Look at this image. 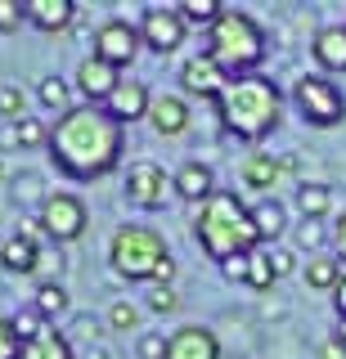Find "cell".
<instances>
[{"label":"cell","mask_w":346,"mask_h":359,"mask_svg":"<svg viewBox=\"0 0 346 359\" xmlns=\"http://www.w3.org/2000/svg\"><path fill=\"white\" fill-rule=\"evenodd\" d=\"M297 211H301V220H324L333 211V189L328 184H301L297 189Z\"/></svg>","instance_id":"24"},{"label":"cell","mask_w":346,"mask_h":359,"mask_svg":"<svg viewBox=\"0 0 346 359\" xmlns=\"http://www.w3.org/2000/svg\"><path fill=\"white\" fill-rule=\"evenodd\" d=\"M14 135H18V149H41V144H50V126L36 121V117L14 121Z\"/></svg>","instance_id":"31"},{"label":"cell","mask_w":346,"mask_h":359,"mask_svg":"<svg viewBox=\"0 0 346 359\" xmlns=\"http://www.w3.org/2000/svg\"><path fill=\"white\" fill-rule=\"evenodd\" d=\"M0 180H5V162H0Z\"/></svg>","instance_id":"49"},{"label":"cell","mask_w":346,"mask_h":359,"mask_svg":"<svg viewBox=\"0 0 346 359\" xmlns=\"http://www.w3.org/2000/svg\"><path fill=\"white\" fill-rule=\"evenodd\" d=\"M140 27H131L126 18H108L104 27L95 32V59H104V63H113L117 72L121 67H131L135 63V54H140Z\"/></svg>","instance_id":"10"},{"label":"cell","mask_w":346,"mask_h":359,"mask_svg":"<svg viewBox=\"0 0 346 359\" xmlns=\"http://www.w3.org/2000/svg\"><path fill=\"white\" fill-rule=\"evenodd\" d=\"M76 18L72 0H27V22L41 32H68Z\"/></svg>","instance_id":"17"},{"label":"cell","mask_w":346,"mask_h":359,"mask_svg":"<svg viewBox=\"0 0 346 359\" xmlns=\"http://www.w3.org/2000/svg\"><path fill=\"white\" fill-rule=\"evenodd\" d=\"M207 54L225 67L229 76H252L265 63V32L256 27L252 14L243 9H220V18L207 27Z\"/></svg>","instance_id":"4"},{"label":"cell","mask_w":346,"mask_h":359,"mask_svg":"<svg viewBox=\"0 0 346 359\" xmlns=\"http://www.w3.org/2000/svg\"><path fill=\"white\" fill-rule=\"evenodd\" d=\"M175 9H180V18H185V22H198V27H211V22L220 18V9H225V5H220V0H180Z\"/></svg>","instance_id":"29"},{"label":"cell","mask_w":346,"mask_h":359,"mask_svg":"<svg viewBox=\"0 0 346 359\" xmlns=\"http://www.w3.org/2000/svg\"><path fill=\"white\" fill-rule=\"evenodd\" d=\"M149 104H153V95H149V86H144V81H121L113 95H108L104 112L117 121V126H131V121L149 117Z\"/></svg>","instance_id":"13"},{"label":"cell","mask_w":346,"mask_h":359,"mask_svg":"<svg viewBox=\"0 0 346 359\" xmlns=\"http://www.w3.org/2000/svg\"><path fill=\"white\" fill-rule=\"evenodd\" d=\"M9 323H14L18 341H32V337H36L41 328H46V319H41L36 310H18V314H14V319H9Z\"/></svg>","instance_id":"35"},{"label":"cell","mask_w":346,"mask_h":359,"mask_svg":"<svg viewBox=\"0 0 346 359\" xmlns=\"http://www.w3.org/2000/svg\"><path fill=\"white\" fill-rule=\"evenodd\" d=\"M149 126L162 135V140H175V135L189 130V104L185 95H153L149 104Z\"/></svg>","instance_id":"15"},{"label":"cell","mask_w":346,"mask_h":359,"mask_svg":"<svg viewBox=\"0 0 346 359\" xmlns=\"http://www.w3.org/2000/svg\"><path fill=\"white\" fill-rule=\"evenodd\" d=\"M117 86H121V76H117V67H113V63L95 59V54H91V59H81V67H76V90H81L91 104L104 108V104H108V95H113Z\"/></svg>","instance_id":"14"},{"label":"cell","mask_w":346,"mask_h":359,"mask_svg":"<svg viewBox=\"0 0 346 359\" xmlns=\"http://www.w3.org/2000/svg\"><path fill=\"white\" fill-rule=\"evenodd\" d=\"M81 359H113V355H108L104 346H86V351H81Z\"/></svg>","instance_id":"48"},{"label":"cell","mask_w":346,"mask_h":359,"mask_svg":"<svg viewBox=\"0 0 346 359\" xmlns=\"http://www.w3.org/2000/svg\"><path fill=\"white\" fill-rule=\"evenodd\" d=\"M194 238H198V247H203L211 261L220 265V261H229V256L256 252L261 233H256V224H252V207H243L239 194L216 189V194L198 207V216H194Z\"/></svg>","instance_id":"3"},{"label":"cell","mask_w":346,"mask_h":359,"mask_svg":"<svg viewBox=\"0 0 346 359\" xmlns=\"http://www.w3.org/2000/svg\"><path fill=\"white\" fill-rule=\"evenodd\" d=\"M99 332V319H91V314H76L72 319V337H95Z\"/></svg>","instance_id":"44"},{"label":"cell","mask_w":346,"mask_h":359,"mask_svg":"<svg viewBox=\"0 0 346 359\" xmlns=\"http://www.w3.org/2000/svg\"><path fill=\"white\" fill-rule=\"evenodd\" d=\"M319 359H346V341H342L338 332H333V337H324V341H319Z\"/></svg>","instance_id":"41"},{"label":"cell","mask_w":346,"mask_h":359,"mask_svg":"<svg viewBox=\"0 0 346 359\" xmlns=\"http://www.w3.org/2000/svg\"><path fill=\"white\" fill-rule=\"evenodd\" d=\"M162 359H220V341L216 332L198 328V323H185L166 337V355Z\"/></svg>","instance_id":"12"},{"label":"cell","mask_w":346,"mask_h":359,"mask_svg":"<svg viewBox=\"0 0 346 359\" xmlns=\"http://www.w3.org/2000/svg\"><path fill=\"white\" fill-rule=\"evenodd\" d=\"M36 99H41V108H50V112H72V86L63 81V76H41V86H36Z\"/></svg>","instance_id":"26"},{"label":"cell","mask_w":346,"mask_h":359,"mask_svg":"<svg viewBox=\"0 0 346 359\" xmlns=\"http://www.w3.org/2000/svg\"><path fill=\"white\" fill-rule=\"evenodd\" d=\"M333 306H338V314L346 319V274H342V283H338V292H333Z\"/></svg>","instance_id":"46"},{"label":"cell","mask_w":346,"mask_h":359,"mask_svg":"<svg viewBox=\"0 0 346 359\" xmlns=\"http://www.w3.org/2000/svg\"><path fill=\"white\" fill-rule=\"evenodd\" d=\"M41 229H46L50 243H76L86 233V224H91V211H86V202L68 194V189H54V194L41 198Z\"/></svg>","instance_id":"7"},{"label":"cell","mask_w":346,"mask_h":359,"mask_svg":"<svg viewBox=\"0 0 346 359\" xmlns=\"http://www.w3.org/2000/svg\"><path fill=\"white\" fill-rule=\"evenodd\" d=\"M36 261H41V243L23 238V233L5 238V247H0V265L14 269V274H36Z\"/></svg>","instance_id":"21"},{"label":"cell","mask_w":346,"mask_h":359,"mask_svg":"<svg viewBox=\"0 0 346 359\" xmlns=\"http://www.w3.org/2000/svg\"><path fill=\"white\" fill-rule=\"evenodd\" d=\"M333 247H338V256H342V265H346V211L338 216V224H333Z\"/></svg>","instance_id":"45"},{"label":"cell","mask_w":346,"mask_h":359,"mask_svg":"<svg viewBox=\"0 0 346 359\" xmlns=\"http://www.w3.org/2000/svg\"><path fill=\"white\" fill-rule=\"evenodd\" d=\"M211 108H216L220 126H225L234 140L261 144L265 135L279 126V117H284V95H279V86L270 76L252 72V76H234Z\"/></svg>","instance_id":"2"},{"label":"cell","mask_w":346,"mask_h":359,"mask_svg":"<svg viewBox=\"0 0 346 359\" xmlns=\"http://www.w3.org/2000/svg\"><path fill=\"white\" fill-rule=\"evenodd\" d=\"M342 274H346V265H342V261H333L328 252H324V256H310L306 269H301V278H306V287H310V292H338Z\"/></svg>","instance_id":"22"},{"label":"cell","mask_w":346,"mask_h":359,"mask_svg":"<svg viewBox=\"0 0 346 359\" xmlns=\"http://www.w3.org/2000/svg\"><path fill=\"white\" fill-rule=\"evenodd\" d=\"M18 351H23V341H18V332H14V323L0 314V359H18Z\"/></svg>","instance_id":"36"},{"label":"cell","mask_w":346,"mask_h":359,"mask_svg":"<svg viewBox=\"0 0 346 359\" xmlns=\"http://www.w3.org/2000/svg\"><path fill=\"white\" fill-rule=\"evenodd\" d=\"M270 265H274V278H288L297 269V256L288 247H270Z\"/></svg>","instance_id":"38"},{"label":"cell","mask_w":346,"mask_h":359,"mask_svg":"<svg viewBox=\"0 0 346 359\" xmlns=\"http://www.w3.org/2000/svg\"><path fill=\"white\" fill-rule=\"evenodd\" d=\"M0 117H5V126H14V121L27 117V95H23V86H14V81L0 86Z\"/></svg>","instance_id":"28"},{"label":"cell","mask_w":346,"mask_h":359,"mask_svg":"<svg viewBox=\"0 0 346 359\" xmlns=\"http://www.w3.org/2000/svg\"><path fill=\"white\" fill-rule=\"evenodd\" d=\"M220 274H225L229 283H248V256H229V261H220Z\"/></svg>","instance_id":"40"},{"label":"cell","mask_w":346,"mask_h":359,"mask_svg":"<svg viewBox=\"0 0 346 359\" xmlns=\"http://www.w3.org/2000/svg\"><path fill=\"white\" fill-rule=\"evenodd\" d=\"M32 310L41 314V319H63V314L72 310V301H68V292H63V283H41L36 287V301H32Z\"/></svg>","instance_id":"25"},{"label":"cell","mask_w":346,"mask_h":359,"mask_svg":"<svg viewBox=\"0 0 346 359\" xmlns=\"http://www.w3.org/2000/svg\"><path fill=\"white\" fill-rule=\"evenodd\" d=\"M36 189H41L36 175H18V180H14V198H18V202H23V198H36Z\"/></svg>","instance_id":"42"},{"label":"cell","mask_w":346,"mask_h":359,"mask_svg":"<svg viewBox=\"0 0 346 359\" xmlns=\"http://www.w3.org/2000/svg\"><path fill=\"white\" fill-rule=\"evenodd\" d=\"M18 359H76L72 355V341H68V332H59V328H41L32 341H23V351H18Z\"/></svg>","instance_id":"20"},{"label":"cell","mask_w":346,"mask_h":359,"mask_svg":"<svg viewBox=\"0 0 346 359\" xmlns=\"http://www.w3.org/2000/svg\"><path fill=\"white\" fill-rule=\"evenodd\" d=\"M252 224H256V233H261V243H274L279 233L288 229V211H284V202H279L274 194L270 198H261L252 207Z\"/></svg>","instance_id":"23"},{"label":"cell","mask_w":346,"mask_h":359,"mask_svg":"<svg viewBox=\"0 0 346 359\" xmlns=\"http://www.w3.org/2000/svg\"><path fill=\"white\" fill-rule=\"evenodd\" d=\"M166 238L149 224H121L108 243V261H113L117 278H131V283H153L158 265L166 261Z\"/></svg>","instance_id":"5"},{"label":"cell","mask_w":346,"mask_h":359,"mask_svg":"<svg viewBox=\"0 0 346 359\" xmlns=\"http://www.w3.org/2000/svg\"><path fill=\"white\" fill-rule=\"evenodd\" d=\"M149 310L153 314H171V310H180V297H175L171 287H153L149 292Z\"/></svg>","instance_id":"37"},{"label":"cell","mask_w":346,"mask_h":359,"mask_svg":"<svg viewBox=\"0 0 346 359\" xmlns=\"http://www.w3.org/2000/svg\"><path fill=\"white\" fill-rule=\"evenodd\" d=\"M0 149H18V135H14V126H0Z\"/></svg>","instance_id":"47"},{"label":"cell","mask_w":346,"mask_h":359,"mask_svg":"<svg viewBox=\"0 0 346 359\" xmlns=\"http://www.w3.org/2000/svg\"><path fill=\"white\" fill-rule=\"evenodd\" d=\"M108 328H113V332H140V310L131 306V301H113V310H108Z\"/></svg>","instance_id":"32"},{"label":"cell","mask_w":346,"mask_h":359,"mask_svg":"<svg viewBox=\"0 0 346 359\" xmlns=\"http://www.w3.org/2000/svg\"><path fill=\"white\" fill-rule=\"evenodd\" d=\"M171 184H175V194H180L185 202H198V207L216 194V175H211L207 162H185L180 171L171 175Z\"/></svg>","instance_id":"16"},{"label":"cell","mask_w":346,"mask_h":359,"mask_svg":"<svg viewBox=\"0 0 346 359\" xmlns=\"http://www.w3.org/2000/svg\"><path fill=\"white\" fill-rule=\"evenodd\" d=\"M166 355V337L162 332H144L140 337V359H162Z\"/></svg>","instance_id":"39"},{"label":"cell","mask_w":346,"mask_h":359,"mask_svg":"<svg viewBox=\"0 0 346 359\" xmlns=\"http://www.w3.org/2000/svg\"><path fill=\"white\" fill-rule=\"evenodd\" d=\"M175 194V184L166 180V171L158 162H135L126 171V202L131 207H140V211H162L166 202H171Z\"/></svg>","instance_id":"9"},{"label":"cell","mask_w":346,"mask_h":359,"mask_svg":"<svg viewBox=\"0 0 346 359\" xmlns=\"http://www.w3.org/2000/svg\"><path fill=\"white\" fill-rule=\"evenodd\" d=\"M229 81H234V76L211 59L207 50L203 54H189V59L180 63V90H185V95H194V99H211V104H216L220 90H225Z\"/></svg>","instance_id":"11"},{"label":"cell","mask_w":346,"mask_h":359,"mask_svg":"<svg viewBox=\"0 0 346 359\" xmlns=\"http://www.w3.org/2000/svg\"><path fill=\"white\" fill-rule=\"evenodd\" d=\"M23 22H27V5H23V0H0V32H5V36L18 32Z\"/></svg>","instance_id":"33"},{"label":"cell","mask_w":346,"mask_h":359,"mask_svg":"<svg viewBox=\"0 0 346 359\" xmlns=\"http://www.w3.org/2000/svg\"><path fill=\"white\" fill-rule=\"evenodd\" d=\"M50 162L68 180H104L117 171L121 153H126V126H117L99 104H76L50 126Z\"/></svg>","instance_id":"1"},{"label":"cell","mask_w":346,"mask_h":359,"mask_svg":"<svg viewBox=\"0 0 346 359\" xmlns=\"http://www.w3.org/2000/svg\"><path fill=\"white\" fill-rule=\"evenodd\" d=\"M63 269H68V261L41 247V261H36V274H41V283H59V278H63Z\"/></svg>","instance_id":"34"},{"label":"cell","mask_w":346,"mask_h":359,"mask_svg":"<svg viewBox=\"0 0 346 359\" xmlns=\"http://www.w3.org/2000/svg\"><path fill=\"white\" fill-rule=\"evenodd\" d=\"M248 287L252 292H270L274 287V265H270V252H248Z\"/></svg>","instance_id":"27"},{"label":"cell","mask_w":346,"mask_h":359,"mask_svg":"<svg viewBox=\"0 0 346 359\" xmlns=\"http://www.w3.org/2000/svg\"><path fill=\"white\" fill-rule=\"evenodd\" d=\"M328 238H333V233L324 229L319 220H301L297 233H293V243L301 247V252H310V256H324V243H328Z\"/></svg>","instance_id":"30"},{"label":"cell","mask_w":346,"mask_h":359,"mask_svg":"<svg viewBox=\"0 0 346 359\" xmlns=\"http://www.w3.org/2000/svg\"><path fill=\"white\" fill-rule=\"evenodd\" d=\"M185 32H189V22L180 18V9H175V5H149V9H144V18H140L144 50L162 54V59L185 45Z\"/></svg>","instance_id":"8"},{"label":"cell","mask_w":346,"mask_h":359,"mask_svg":"<svg viewBox=\"0 0 346 359\" xmlns=\"http://www.w3.org/2000/svg\"><path fill=\"white\" fill-rule=\"evenodd\" d=\"M288 166L279 162V157H270V153H248L243 157V166H239V175H243V184L248 189H261L265 198H270V189L279 184V175H284Z\"/></svg>","instance_id":"18"},{"label":"cell","mask_w":346,"mask_h":359,"mask_svg":"<svg viewBox=\"0 0 346 359\" xmlns=\"http://www.w3.org/2000/svg\"><path fill=\"white\" fill-rule=\"evenodd\" d=\"M293 104H297L301 117H306V126L328 130V126H338V121H346V90L333 81L328 72H306V76H297Z\"/></svg>","instance_id":"6"},{"label":"cell","mask_w":346,"mask_h":359,"mask_svg":"<svg viewBox=\"0 0 346 359\" xmlns=\"http://www.w3.org/2000/svg\"><path fill=\"white\" fill-rule=\"evenodd\" d=\"M171 278H175V256H166L158 265V274H153V287H171Z\"/></svg>","instance_id":"43"},{"label":"cell","mask_w":346,"mask_h":359,"mask_svg":"<svg viewBox=\"0 0 346 359\" xmlns=\"http://www.w3.org/2000/svg\"><path fill=\"white\" fill-rule=\"evenodd\" d=\"M310 50H315V63L324 67V72H346V22L324 27Z\"/></svg>","instance_id":"19"}]
</instances>
